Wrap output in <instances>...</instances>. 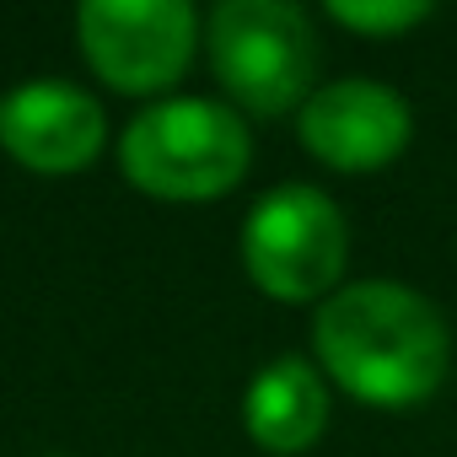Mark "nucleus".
Here are the masks:
<instances>
[{
	"instance_id": "39448f33",
	"label": "nucleus",
	"mask_w": 457,
	"mask_h": 457,
	"mask_svg": "<svg viewBox=\"0 0 457 457\" xmlns=\"http://www.w3.org/2000/svg\"><path fill=\"white\" fill-rule=\"evenodd\" d=\"M76 38L103 87L162 103V92L188 76L204 28L188 0H87Z\"/></svg>"
},
{
	"instance_id": "6e6552de",
	"label": "nucleus",
	"mask_w": 457,
	"mask_h": 457,
	"mask_svg": "<svg viewBox=\"0 0 457 457\" xmlns=\"http://www.w3.org/2000/svg\"><path fill=\"white\" fill-rule=\"evenodd\" d=\"M323 382L328 377L302 355H280V361L259 366L243 393V430L253 436V446H264L275 457H296V452L318 446L328 430V387Z\"/></svg>"
},
{
	"instance_id": "f03ea898",
	"label": "nucleus",
	"mask_w": 457,
	"mask_h": 457,
	"mask_svg": "<svg viewBox=\"0 0 457 457\" xmlns=\"http://www.w3.org/2000/svg\"><path fill=\"white\" fill-rule=\"evenodd\" d=\"M253 167V135L232 103L162 97L119 135V172L129 188L167 204H204L232 194Z\"/></svg>"
},
{
	"instance_id": "7ed1b4c3",
	"label": "nucleus",
	"mask_w": 457,
	"mask_h": 457,
	"mask_svg": "<svg viewBox=\"0 0 457 457\" xmlns=\"http://www.w3.org/2000/svg\"><path fill=\"white\" fill-rule=\"evenodd\" d=\"M204 54L226 103L280 119L318 92V28L291 0H220L204 22Z\"/></svg>"
},
{
	"instance_id": "1a4fd4ad",
	"label": "nucleus",
	"mask_w": 457,
	"mask_h": 457,
	"mask_svg": "<svg viewBox=\"0 0 457 457\" xmlns=\"http://www.w3.org/2000/svg\"><path fill=\"white\" fill-rule=\"evenodd\" d=\"M323 12L328 22H339L355 38H403L436 17L430 0H328Z\"/></svg>"
},
{
	"instance_id": "f257e3e1",
	"label": "nucleus",
	"mask_w": 457,
	"mask_h": 457,
	"mask_svg": "<svg viewBox=\"0 0 457 457\" xmlns=\"http://www.w3.org/2000/svg\"><path fill=\"white\" fill-rule=\"evenodd\" d=\"M318 371L371 409H414L452 371V328L403 280H350L312 312Z\"/></svg>"
},
{
	"instance_id": "20e7f679",
	"label": "nucleus",
	"mask_w": 457,
	"mask_h": 457,
	"mask_svg": "<svg viewBox=\"0 0 457 457\" xmlns=\"http://www.w3.org/2000/svg\"><path fill=\"white\" fill-rule=\"evenodd\" d=\"M237 259L270 302H328L350 259V226L323 188L280 183L243 215Z\"/></svg>"
},
{
	"instance_id": "9d476101",
	"label": "nucleus",
	"mask_w": 457,
	"mask_h": 457,
	"mask_svg": "<svg viewBox=\"0 0 457 457\" xmlns=\"http://www.w3.org/2000/svg\"><path fill=\"white\" fill-rule=\"evenodd\" d=\"M54 457H60V452H54Z\"/></svg>"
},
{
	"instance_id": "423d86ee",
	"label": "nucleus",
	"mask_w": 457,
	"mask_h": 457,
	"mask_svg": "<svg viewBox=\"0 0 457 457\" xmlns=\"http://www.w3.org/2000/svg\"><path fill=\"white\" fill-rule=\"evenodd\" d=\"M296 135L302 151L334 172H382L393 167L409 140H414V113L409 103L387 87V81H366V76H345L318 87L302 113H296Z\"/></svg>"
},
{
	"instance_id": "0eeeda50",
	"label": "nucleus",
	"mask_w": 457,
	"mask_h": 457,
	"mask_svg": "<svg viewBox=\"0 0 457 457\" xmlns=\"http://www.w3.org/2000/svg\"><path fill=\"white\" fill-rule=\"evenodd\" d=\"M103 145H108V113L76 81L38 76L0 97V151L38 178L87 172L103 156Z\"/></svg>"
}]
</instances>
